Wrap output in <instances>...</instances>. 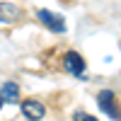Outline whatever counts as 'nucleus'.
Here are the masks:
<instances>
[{"mask_svg": "<svg viewBox=\"0 0 121 121\" xmlns=\"http://www.w3.org/2000/svg\"><path fill=\"white\" fill-rule=\"evenodd\" d=\"M97 104H99V109H102V112H107L112 119L121 121V112H119V107H116V99H114V92H112V90H104V92H99Z\"/></svg>", "mask_w": 121, "mask_h": 121, "instance_id": "1", "label": "nucleus"}, {"mask_svg": "<svg viewBox=\"0 0 121 121\" xmlns=\"http://www.w3.org/2000/svg\"><path fill=\"white\" fill-rule=\"evenodd\" d=\"M36 15H39V19H41V24H46L51 32H56V34H63L65 32V19L60 15L51 12V10H39Z\"/></svg>", "mask_w": 121, "mask_h": 121, "instance_id": "2", "label": "nucleus"}, {"mask_svg": "<svg viewBox=\"0 0 121 121\" xmlns=\"http://www.w3.org/2000/svg\"><path fill=\"white\" fill-rule=\"evenodd\" d=\"M22 114L29 119V121H41L46 116V107L41 102H36V99H27L22 104Z\"/></svg>", "mask_w": 121, "mask_h": 121, "instance_id": "3", "label": "nucleus"}, {"mask_svg": "<svg viewBox=\"0 0 121 121\" xmlns=\"http://www.w3.org/2000/svg\"><path fill=\"white\" fill-rule=\"evenodd\" d=\"M63 65H65V70H70L73 75H82L85 60H82V56H80L78 51H68L65 58H63Z\"/></svg>", "mask_w": 121, "mask_h": 121, "instance_id": "4", "label": "nucleus"}, {"mask_svg": "<svg viewBox=\"0 0 121 121\" xmlns=\"http://www.w3.org/2000/svg\"><path fill=\"white\" fill-rule=\"evenodd\" d=\"M22 17V10L15 3H0V22H17Z\"/></svg>", "mask_w": 121, "mask_h": 121, "instance_id": "5", "label": "nucleus"}, {"mask_svg": "<svg viewBox=\"0 0 121 121\" xmlns=\"http://www.w3.org/2000/svg\"><path fill=\"white\" fill-rule=\"evenodd\" d=\"M0 97H3V102H17V99H19L17 82H5L3 87H0Z\"/></svg>", "mask_w": 121, "mask_h": 121, "instance_id": "6", "label": "nucleus"}, {"mask_svg": "<svg viewBox=\"0 0 121 121\" xmlns=\"http://www.w3.org/2000/svg\"><path fill=\"white\" fill-rule=\"evenodd\" d=\"M75 121H99V119H95V116H90V114H85V112H75V116H73Z\"/></svg>", "mask_w": 121, "mask_h": 121, "instance_id": "7", "label": "nucleus"}, {"mask_svg": "<svg viewBox=\"0 0 121 121\" xmlns=\"http://www.w3.org/2000/svg\"><path fill=\"white\" fill-rule=\"evenodd\" d=\"M3 104H5V102H3V97H0V109H3Z\"/></svg>", "mask_w": 121, "mask_h": 121, "instance_id": "8", "label": "nucleus"}]
</instances>
